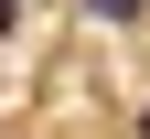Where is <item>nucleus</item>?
Wrapping results in <instances>:
<instances>
[{"label":"nucleus","mask_w":150,"mask_h":139,"mask_svg":"<svg viewBox=\"0 0 150 139\" xmlns=\"http://www.w3.org/2000/svg\"><path fill=\"white\" fill-rule=\"evenodd\" d=\"M86 11H97V22H139L150 0H86Z\"/></svg>","instance_id":"1"},{"label":"nucleus","mask_w":150,"mask_h":139,"mask_svg":"<svg viewBox=\"0 0 150 139\" xmlns=\"http://www.w3.org/2000/svg\"><path fill=\"white\" fill-rule=\"evenodd\" d=\"M0 32H11V0H0Z\"/></svg>","instance_id":"2"}]
</instances>
